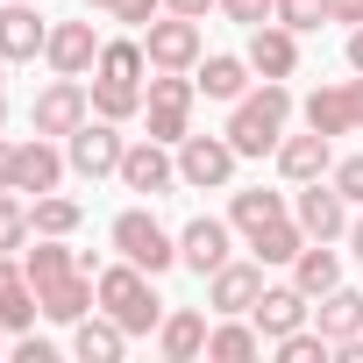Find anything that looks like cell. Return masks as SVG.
<instances>
[{
  "label": "cell",
  "mask_w": 363,
  "mask_h": 363,
  "mask_svg": "<svg viewBox=\"0 0 363 363\" xmlns=\"http://www.w3.org/2000/svg\"><path fill=\"white\" fill-rule=\"evenodd\" d=\"M114 178H121L128 193H150V200H157V193H171V186H178V150H171V143H157V135H143V143H128V157H121V171H114Z\"/></svg>",
  "instance_id": "10"
},
{
  "label": "cell",
  "mask_w": 363,
  "mask_h": 363,
  "mask_svg": "<svg viewBox=\"0 0 363 363\" xmlns=\"http://www.w3.org/2000/svg\"><path fill=\"white\" fill-rule=\"evenodd\" d=\"M200 93L207 100H242L250 93V57H200Z\"/></svg>",
  "instance_id": "28"
},
{
  "label": "cell",
  "mask_w": 363,
  "mask_h": 363,
  "mask_svg": "<svg viewBox=\"0 0 363 363\" xmlns=\"http://www.w3.org/2000/svg\"><path fill=\"white\" fill-rule=\"evenodd\" d=\"M313 328H320L328 342H349V335H363V292H356V285H335V292H320V306H313Z\"/></svg>",
  "instance_id": "24"
},
{
  "label": "cell",
  "mask_w": 363,
  "mask_h": 363,
  "mask_svg": "<svg viewBox=\"0 0 363 363\" xmlns=\"http://www.w3.org/2000/svg\"><path fill=\"white\" fill-rule=\"evenodd\" d=\"M143 72H150V50H143V43H100L93 79H128V86H143Z\"/></svg>",
  "instance_id": "31"
},
{
  "label": "cell",
  "mask_w": 363,
  "mask_h": 363,
  "mask_svg": "<svg viewBox=\"0 0 363 363\" xmlns=\"http://www.w3.org/2000/svg\"><path fill=\"white\" fill-rule=\"evenodd\" d=\"M65 157H72V171H79V178H114V171H121V157H128V135H121V121L86 114V121L65 135Z\"/></svg>",
  "instance_id": "4"
},
{
  "label": "cell",
  "mask_w": 363,
  "mask_h": 363,
  "mask_svg": "<svg viewBox=\"0 0 363 363\" xmlns=\"http://www.w3.org/2000/svg\"><path fill=\"white\" fill-rule=\"evenodd\" d=\"M65 150H57V135H29V143H15V193H57V178H65Z\"/></svg>",
  "instance_id": "12"
},
{
  "label": "cell",
  "mask_w": 363,
  "mask_h": 363,
  "mask_svg": "<svg viewBox=\"0 0 363 363\" xmlns=\"http://www.w3.org/2000/svg\"><path fill=\"white\" fill-rule=\"evenodd\" d=\"M43 43H50V22L36 15V0H15V8H0V57H8V65L43 57Z\"/></svg>",
  "instance_id": "15"
},
{
  "label": "cell",
  "mask_w": 363,
  "mask_h": 363,
  "mask_svg": "<svg viewBox=\"0 0 363 363\" xmlns=\"http://www.w3.org/2000/svg\"><path fill=\"white\" fill-rule=\"evenodd\" d=\"M114 250H121L128 264H143L150 278L178 264V235H171V228H164L150 207H128V214H114Z\"/></svg>",
  "instance_id": "5"
},
{
  "label": "cell",
  "mask_w": 363,
  "mask_h": 363,
  "mask_svg": "<svg viewBox=\"0 0 363 363\" xmlns=\"http://www.w3.org/2000/svg\"><path fill=\"white\" fill-rule=\"evenodd\" d=\"M328 178H335V193H342L349 207H363V157H342V164H335Z\"/></svg>",
  "instance_id": "38"
},
{
  "label": "cell",
  "mask_w": 363,
  "mask_h": 363,
  "mask_svg": "<svg viewBox=\"0 0 363 363\" xmlns=\"http://www.w3.org/2000/svg\"><path fill=\"white\" fill-rule=\"evenodd\" d=\"M242 57H250V72H257V79H292V72H299V36H292L285 22H257Z\"/></svg>",
  "instance_id": "14"
},
{
  "label": "cell",
  "mask_w": 363,
  "mask_h": 363,
  "mask_svg": "<svg viewBox=\"0 0 363 363\" xmlns=\"http://www.w3.org/2000/svg\"><path fill=\"white\" fill-rule=\"evenodd\" d=\"M93 114L135 121V114H143V86H128V79H93Z\"/></svg>",
  "instance_id": "32"
},
{
  "label": "cell",
  "mask_w": 363,
  "mask_h": 363,
  "mask_svg": "<svg viewBox=\"0 0 363 363\" xmlns=\"http://www.w3.org/2000/svg\"><path fill=\"white\" fill-rule=\"evenodd\" d=\"M285 121H292V86L285 79H264L257 93H242L235 100V114H228V143H235V157H271L278 143H285Z\"/></svg>",
  "instance_id": "1"
},
{
  "label": "cell",
  "mask_w": 363,
  "mask_h": 363,
  "mask_svg": "<svg viewBox=\"0 0 363 363\" xmlns=\"http://www.w3.org/2000/svg\"><path fill=\"white\" fill-rule=\"evenodd\" d=\"M86 8H107V15H121V8H128V0H86Z\"/></svg>",
  "instance_id": "45"
},
{
  "label": "cell",
  "mask_w": 363,
  "mask_h": 363,
  "mask_svg": "<svg viewBox=\"0 0 363 363\" xmlns=\"http://www.w3.org/2000/svg\"><path fill=\"white\" fill-rule=\"evenodd\" d=\"M306 128H320V135H356V128H363V107H356V79L306 93Z\"/></svg>",
  "instance_id": "17"
},
{
  "label": "cell",
  "mask_w": 363,
  "mask_h": 363,
  "mask_svg": "<svg viewBox=\"0 0 363 363\" xmlns=\"http://www.w3.org/2000/svg\"><path fill=\"white\" fill-rule=\"evenodd\" d=\"M193 100H200V79H186V72H157V79H150V93H143L150 135L178 150V143L193 135V128H186V121H193Z\"/></svg>",
  "instance_id": "3"
},
{
  "label": "cell",
  "mask_w": 363,
  "mask_h": 363,
  "mask_svg": "<svg viewBox=\"0 0 363 363\" xmlns=\"http://www.w3.org/2000/svg\"><path fill=\"white\" fill-rule=\"evenodd\" d=\"M29 221H36V235H72L86 214H79V200H65V193H43V200L29 207Z\"/></svg>",
  "instance_id": "33"
},
{
  "label": "cell",
  "mask_w": 363,
  "mask_h": 363,
  "mask_svg": "<svg viewBox=\"0 0 363 363\" xmlns=\"http://www.w3.org/2000/svg\"><path fill=\"white\" fill-rule=\"evenodd\" d=\"M121 349H128V328L114 320V313H86V320H72V356L79 363H121Z\"/></svg>",
  "instance_id": "21"
},
{
  "label": "cell",
  "mask_w": 363,
  "mask_h": 363,
  "mask_svg": "<svg viewBox=\"0 0 363 363\" xmlns=\"http://www.w3.org/2000/svg\"><path fill=\"white\" fill-rule=\"evenodd\" d=\"M278 214H292V200H285V193H264V186H250V193H235V200H228L235 235H257V228H271Z\"/></svg>",
  "instance_id": "27"
},
{
  "label": "cell",
  "mask_w": 363,
  "mask_h": 363,
  "mask_svg": "<svg viewBox=\"0 0 363 363\" xmlns=\"http://www.w3.org/2000/svg\"><path fill=\"white\" fill-rule=\"evenodd\" d=\"M349 257L363 264V214H349Z\"/></svg>",
  "instance_id": "42"
},
{
  "label": "cell",
  "mask_w": 363,
  "mask_h": 363,
  "mask_svg": "<svg viewBox=\"0 0 363 363\" xmlns=\"http://www.w3.org/2000/svg\"><path fill=\"white\" fill-rule=\"evenodd\" d=\"M271 349H278V363H328V356H335V342H328L320 328H292V335H278Z\"/></svg>",
  "instance_id": "34"
},
{
  "label": "cell",
  "mask_w": 363,
  "mask_h": 363,
  "mask_svg": "<svg viewBox=\"0 0 363 363\" xmlns=\"http://www.w3.org/2000/svg\"><path fill=\"white\" fill-rule=\"evenodd\" d=\"M93 292H100V313H114L128 335H150L157 320H164V299H157V285H150V271L143 264H107V271H93Z\"/></svg>",
  "instance_id": "2"
},
{
  "label": "cell",
  "mask_w": 363,
  "mask_h": 363,
  "mask_svg": "<svg viewBox=\"0 0 363 363\" xmlns=\"http://www.w3.org/2000/svg\"><path fill=\"white\" fill-rule=\"evenodd\" d=\"M328 22H349V29H363V0H328Z\"/></svg>",
  "instance_id": "40"
},
{
  "label": "cell",
  "mask_w": 363,
  "mask_h": 363,
  "mask_svg": "<svg viewBox=\"0 0 363 363\" xmlns=\"http://www.w3.org/2000/svg\"><path fill=\"white\" fill-rule=\"evenodd\" d=\"M57 349L43 342V335H15V363H50Z\"/></svg>",
  "instance_id": "39"
},
{
  "label": "cell",
  "mask_w": 363,
  "mask_h": 363,
  "mask_svg": "<svg viewBox=\"0 0 363 363\" xmlns=\"http://www.w3.org/2000/svg\"><path fill=\"white\" fill-rule=\"evenodd\" d=\"M29 228H36V221H29L22 193H15V186H0V257H15V250L29 242Z\"/></svg>",
  "instance_id": "35"
},
{
  "label": "cell",
  "mask_w": 363,
  "mask_h": 363,
  "mask_svg": "<svg viewBox=\"0 0 363 363\" xmlns=\"http://www.w3.org/2000/svg\"><path fill=\"white\" fill-rule=\"evenodd\" d=\"M271 157H278V171L292 178V186H306V178H328V171H335V135L306 128V135H285Z\"/></svg>",
  "instance_id": "16"
},
{
  "label": "cell",
  "mask_w": 363,
  "mask_h": 363,
  "mask_svg": "<svg viewBox=\"0 0 363 363\" xmlns=\"http://www.w3.org/2000/svg\"><path fill=\"white\" fill-rule=\"evenodd\" d=\"M306 242H313V235H306V228H299L292 214H278L271 228H257V235H250V250H257V264H292V257H299Z\"/></svg>",
  "instance_id": "29"
},
{
  "label": "cell",
  "mask_w": 363,
  "mask_h": 363,
  "mask_svg": "<svg viewBox=\"0 0 363 363\" xmlns=\"http://www.w3.org/2000/svg\"><path fill=\"white\" fill-rule=\"evenodd\" d=\"M221 15L242 22V29H257V22H278V0H221Z\"/></svg>",
  "instance_id": "37"
},
{
  "label": "cell",
  "mask_w": 363,
  "mask_h": 363,
  "mask_svg": "<svg viewBox=\"0 0 363 363\" xmlns=\"http://www.w3.org/2000/svg\"><path fill=\"white\" fill-rule=\"evenodd\" d=\"M43 57H50L57 79H86V72L100 65V36H93V22H57L50 43H43Z\"/></svg>",
  "instance_id": "13"
},
{
  "label": "cell",
  "mask_w": 363,
  "mask_h": 363,
  "mask_svg": "<svg viewBox=\"0 0 363 363\" xmlns=\"http://www.w3.org/2000/svg\"><path fill=\"white\" fill-rule=\"evenodd\" d=\"M349 72H363V29H349Z\"/></svg>",
  "instance_id": "44"
},
{
  "label": "cell",
  "mask_w": 363,
  "mask_h": 363,
  "mask_svg": "<svg viewBox=\"0 0 363 363\" xmlns=\"http://www.w3.org/2000/svg\"><path fill=\"white\" fill-rule=\"evenodd\" d=\"M228 250H235V221L200 214V221H186V228H178V264H193L200 278H214V271L228 264Z\"/></svg>",
  "instance_id": "11"
},
{
  "label": "cell",
  "mask_w": 363,
  "mask_h": 363,
  "mask_svg": "<svg viewBox=\"0 0 363 363\" xmlns=\"http://www.w3.org/2000/svg\"><path fill=\"white\" fill-rule=\"evenodd\" d=\"M22 271H29V285H50V278L86 271V264H79V250H65V235H43L36 250H22Z\"/></svg>",
  "instance_id": "30"
},
{
  "label": "cell",
  "mask_w": 363,
  "mask_h": 363,
  "mask_svg": "<svg viewBox=\"0 0 363 363\" xmlns=\"http://www.w3.org/2000/svg\"><path fill=\"white\" fill-rule=\"evenodd\" d=\"M36 313H43V299H36L29 271H22L15 257H0V328H8V335H29Z\"/></svg>",
  "instance_id": "22"
},
{
  "label": "cell",
  "mask_w": 363,
  "mask_h": 363,
  "mask_svg": "<svg viewBox=\"0 0 363 363\" xmlns=\"http://www.w3.org/2000/svg\"><path fill=\"white\" fill-rule=\"evenodd\" d=\"M0 186H15V143H0Z\"/></svg>",
  "instance_id": "43"
},
{
  "label": "cell",
  "mask_w": 363,
  "mask_h": 363,
  "mask_svg": "<svg viewBox=\"0 0 363 363\" xmlns=\"http://www.w3.org/2000/svg\"><path fill=\"white\" fill-rule=\"evenodd\" d=\"M257 349H264V328L257 320L242 328V313H221V328H207V356L214 363H250Z\"/></svg>",
  "instance_id": "26"
},
{
  "label": "cell",
  "mask_w": 363,
  "mask_h": 363,
  "mask_svg": "<svg viewBox=\"0 0 363 363\" xmlns=\"http://www.w3.org/2000/svg\"><path fill=\"white\" fill-rule=\"evenodd\" d=\"M143 50H150V72H200V22L164 8L143 29Z\"/></svg>",
  "instance_id": "6"
},
{
  "label": "cell",
  "mask_w": 363,
  "mask_h": 363,
  "mask_svg": "<svg viewBox=\"0 0 363 363\" xmlns=\"http://www.w3.org/2000/svg\"><path fill=\"white\" fill-rule=\"evenodd\" d=\"M292 285H299L306 299H320V292H335V285H342V257H335L328 242H306V250L292 257Z\"/></svg>",
  "instance_id": "25"
},
{
  "label": "cell",
  "mask_w": 363,
  "mask_h": 363,
  "mask_svg": "<svg viewBox=\"0 0 363 363\" xmlns=\"http://www.w3.org/2000/svg\"><path fill=\"white\" fill-rule=\"evenodd\" d=\"M86 114H93V93H86L79 79H50V86L36 93V107H29V128H36V135H57V143H65V135H72V128H79Z\"/></svg>",
  "instance_id": "9"
},
{
  "label": "cell",
  "mask_w": 363,
  "mask_h": 363,
  "mask_svg": "<svg viewBox=\"0 0 363 363\" xmlns=\"http://www.w3.org/2000/svg\"><path fill=\"white\" fill-rule=\"evenodd\" d=\"M164 8H171V15H193V22H200L207 8H221V0H164Z\"/></svg>",
  "instance_id": "41"
},
{
  "label": "cell",
  "mask_w": 363,
  "mask_h": 363,
  "mask_svg": "<svg viewBox=\"0 0 363 363\" xmlns=\"http://www.w3.org/2000/svg\"><path fill=\"white\" fill-rule=\"evenodd\" d=\"M292 221L313 235V242H342L349 235V200L335 193V178H306L292 193Z\"/></svg>",
  "instance_id": "7"
},
{
  "label": "cell",
  "mask_w": 363,
  "mask_h": 363,
  "mask_svg": "<svg viewBox=\"0 0 363 363\" xmlns=\"http://www.w3.org/2000/svg\"><path fill=\"white\" fill-rule=\"evenodd\" d=\"M306 313H313V299H306L299 285H264V292H257V306H250V320L264 328V342H278V335L306 328Z\"/></svg>",
  "instance_id": "18"
},
{
  "label": "cell",
  "mask_w": 363,
  "mask_h": 363,
  "mask_svg": "<svg viewBox=\"0 0 363 363\" xmlns=\"http://www.w3.org/2000/svg\"><path fill=\"white\" fill-rule=\"evenodd\" d=\"M36 299H43V320H86L93 306H100V292H93V271H65V278H50V285H36Z\"/></svg>",
  "instance_id": "20"
},
{
  "label": "cell",
  "mask_w": 363,
  "mask_h": 363,
  "mask_svg": "<svg viewBox=\"0 0 363 363\" xmlns=\"http://www.w3.org/2000/svg\"><path fill=\"white\" fill-rule=\"evenodd\" d=\"M178 178H186L193 193H214L235 178V143L228 135H186L178 143Z\"/></svg>",
  "instance_id": "8"
},
{
  "label": "cell",
  "mask_w": 363,
  "mask_h": 363,
  "mask_svg": "<svg viewBox=\"0 0 363 363\" xmlns=\"http://www.w3.org/2000/svg\"><path fill=\"white\" fill-rule=\"evenodd\" d=\"M0 349H8V328H0Z\"/></svg>",
  "instance_id": "46"
},
{
  "label": "cell",
  "mask_w": 363,
  "mask_h": 363,
  "mask_svg": "<svg viewBox=\"0 0 363 363\" xmlns=\"http://www.w3.org/2000/svg\"><path fill=\"white\" fill-rule=\"evenodd\" d=\"M157 349H164L171 363H193V356H207V313H193V306L164 313V320H157Z\"/></svg>",
  "instance_id": "23"
},
{
  "label": "cell",
  "mask_w": 363,
  "mask_h": 363,
  "mask_svg": "<svg viewBox=\"0 0 363 363\" xmlns=\"http://www.w3.org/2000/svg\"><path fill=\"white\" fill-rule=\"evenodd\" d=\"M257 292H264V264H235V257H228V264L207 278V306H214V313H250Z\"/></svg>",
  "instance_id": "19"
},
{
  "label": "cell",
  "mask_w": 363,
  "mask_h": 363,
  "mask_svg": "<svg viewBox=\"0 0 363 363\" xmlns=\"http://www.w3.org/2000/svg\"><path fill=\"white\" fill-rule=\"evenodd\" d=\"M278 22H285L292 36H306V29L328 22V0H278Z\"/></svg>",
  "instance_id": "36"
}]
</instances>
